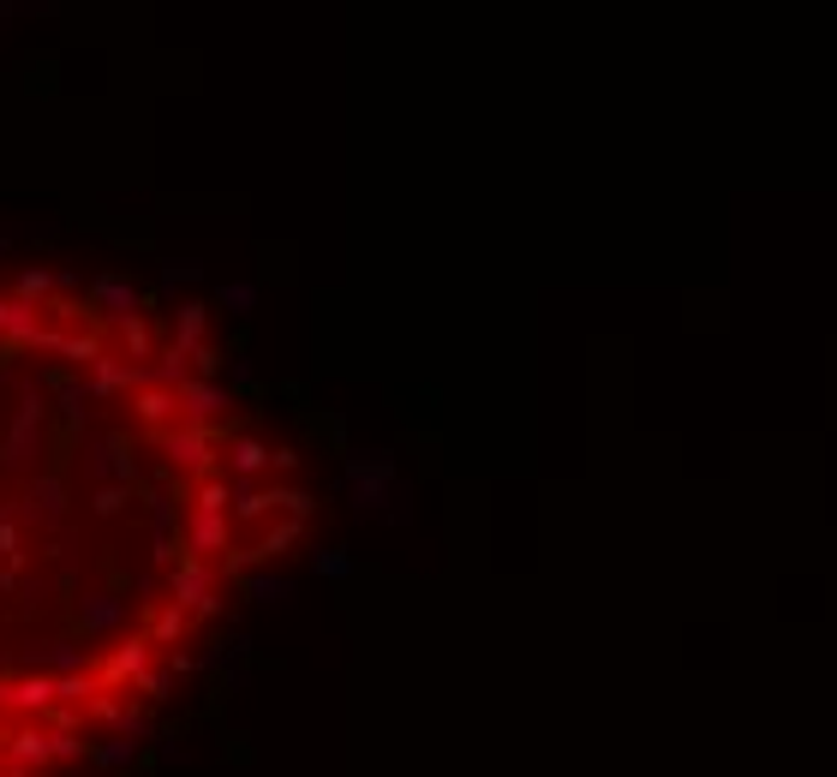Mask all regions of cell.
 I'll return each mask as SVG.
<instances>
[{
    "label": "cell",
    "mask_w": 837,
    "mask_h": 777,
    "mask_svg": "<svg viewBox=\"0 0 837 777\" xmlns=\"http://www.w3.org/2000/svg\"><path fill=\"white\" fill-rule=\"evenodd\" d=\"M251 299H258V293H251V287H222V305H234V311H251Z\"/></svg>",
    "instance_id": "4316f807"
},
{
    "label": "cell",
    "mask_w": 837,
    "mask_h": 777,
    "mask_svg": "<svg viewBox=\"0 0 837 777\" xmlns=\"http://www.w3.org/2000/svg\"><path fill=\"white\" fill-rule=\"evenodd\" d=\"M12 515H19V527H60L67 520V485L55 473L31 479V491H24V503H12Z\"/></svg>",
    "instance_id": "5b68a950"
},
{
    "label": "cell",
    "mask_w": 837,
    "mask_h": 777,
    "mask_svg": "<svg viewBox=\"0 0 837 777\" xmlns=\"http://www.w3.org/2000/svg\"><path fill=\"white\" fill-rule=\"evenodd\" d=\"M55 735V730H48ZM67 760H91V747L79 742V735H55V766H67Z\"/></svg>",
    "instance_id": "484cf974"
},
{
    "label": "cell",
    "mask_w": 837,
    "mask_h": 777,
    "mask_svg": "<svg viewBox=\"0 0 837 777\" xmlns=\"http://www.w3.org/2000/svg\"><path fill=\"white\" fill-rule=\"evenodd\" d=\"M114 329H120V360L126 365H156V329H150L144 323V317H126V323H114Z\"/></svg>",
    "instance_id": "7c38bea8"
},
{
    "label": "cell",
    "mask_w": 837,
    "mask_h": 777,
    "mask_svg": "<svg viewBox=\"0 0 837 777\" xmlns=\"http://www.w3.org/2000/svg\"><path fill=\"white\" fill-rule=\"evenodd\" d=\"M126 496H132L126 485H96V491H91V508L108 520V515H120V508H126Z\"/></svg>",
    "instance_id": "cb8c5ba5"
},
{
    "label": "cell",
    "mask_w": 837,
    "mask_h": 777,
    "mask_svg": "<svg viewBox=\"0 0 837 777\" xmlns=\"http://www.w3.org/2000/svg\"><path fill=\"white\" fill-rule=\"evenodd\" d=\"M0 335H7L12 348H36V341L48 335L43 305H24L19 293H7V299H0Z\"/></svg>",
    "instance_id": "ba28073f"
},
{
    "label": "cell",
    "mask_w": 837,
    "mask_h": 777,
    "mask_svg": "<svg viewBox=\"0 0 837 777\" xmlns=\"http://www.w3.org/2000/svg\"><path fill=\"white\" fill-rule=\"evenodd\" d=\"M60 287H72V275H60V270H19V299H24V305L55 299Z\"/></svg>",
    "instance_id": "9a60e30c"
},
{
    "label": "cell",
    "mask_w": 837,
    "mask_h": 777,
    "mask_svg": "<svg viewBox=\"0 0 837 777\" xmlns=\"http://www.w3.org/2000/svg\"><path fill=\"white\" fill-rule=\"evenodd\" d=\"M174 395H180V419H186V425H227L234 395H227L222 384H210V377H186Z\"/></svg>",
    "instance_id": "8992f818"
},
{
    "label": "cell",
    "mask_w": 837,
    "mask_h": 777,
    "mask_svg": "<svg viewBox=\"0 0 837 777\" xmlns=\"http://www.w3.org/2000/svg\"><path fill=\"white\" fill-rule=\"evenodd\" d=\"M55 766V735L36 730V723H19L7 735V772L12 777H31V772H48Z\"/></svg>",
    "instance_id": "52a82bcc"
},
{
    "label": "cell",
    "mask_w": 837,
    "mask_h": 777,
    "mask_svg": "<svg viewBox=\"0 0 837 777\" xmlns=\"http://www.w3.org/2000/svg\"><path fill=\"white\" fill-rule=\"evenodd\" d=\"M60 353H67L72 365H84V372H91V365L108 353V341L96 335V329H79V335H67V341H60Z\"/></svg>",
    "instance_id": "2e32d148"
},
{
    "label": "cell",
    "mask_w": 837,
    "mask_h": 777,
    "mask_svg": "<svg viewBox=\"0 0 837 777\" xmlns=\"http://www.w3.org/2000/svg\"><path fill=\"white\" fill-rule=\"evenodd\" d=\"M174 341H180L186 353H198L210 341V305L204 299H180V305H174Z\"/></svg>",
    "instance_id": "8fae6325"
},
{
    "label": "cell",
    "mask_w": 837,
    "mask_h": 777,
    "mask_svg": "<svg viewBox=\"0 0 837 777\" xmlns=\"http://www.w3.org/2000/svg\"><path fill=\"white\" fill-rule=\"evenodd\" d=\"M132 425L144 431L150 443L168 437L174 425H186V419H180V395H174V389H156V384H150V389H132Z\"/></svg>",
    "instance_id": "277c9868"
},
{
    "label": "cell",
    "mask_w": 837,
    "mask_h": 777,
    "mask_svg": "<svg viewBox=\"0 0 837 777\" xmlns=\"http://www.w3.org/2000/svg\"><path fill=\"white\" fill-rule=\"evenodd\" d=\"M132 694L138 699H168L174 694V676H168V670H144V676L132 682Z\"/></svg>",
    "instance_id": "7402d4cb"
},
{
    "label": "cell",
    "mask_w": 837,
    "mask_h": 777,
    "mask_svg": "<svg viewBox=\"0 0 837 777\" xmlns=\"http://www.w3.org/2000/svg\"><path fill=\"white\" fill-rule=\"evenodd\" d=\"M91 305L108 317V323H126V317L144 311V293H138L132 282H120V275H96V282H91Z\"/></svg>",
    "instance_id": "9c48e42d"
},
{
    "label": "cell",
    "mask_w": 837,
    "mask_h": 777,
    "mask_svg": "<svg viewBox=\"0 0 837 777\" xmlns=\"http://www.w3.org/2000/svg\"><path fill=\"white\" fill-rule=\"evenodd\" d=\"M7 777H12V772H7Z\"/></svg>",
    "instance_id": "d6a6232c"
},
{
    "label": "cell",
    "mask_w": 837,
    "mask_h": 777,
    "mask_svg": "<svg viewBox=\"0 0 837 777\" xmlns=\"http://www.w3.org/2000/svg\"><path fill=\"white\" fill-rule=\"evenodd\" d=\"M246 592L258 598V604H287V598H294V586L275 580V575H251V580H246Z\"/></svg>",
    "instance_id": "ac0fdd59"
},
{
    "label": "cell",
    "mask_w": 837,
    "mask_h": 777,
    "mask_svg": "<svg viewBox=\"0 0 837 777\" xmlns=\"http://www.w3.org/2000/svg\"><path fill=\"white\" fill-rule=\"evenodd\" d=\"M48 706H60L55 699V676H19V682H7L0 687V711H19V718H31V711H48Z\"/></svg>",
    "instance_id": "30bf717a"
},
{
    "label": "cell",
    "mask_w": 837,
    "mask_h": 777,
    "mask_svg": "<svg viewBox=\"0 0 837 777\" xmlns=\"http://www.w3.org/2000/svg\"><path fill=\"white\" fill-rule=\"evenodd\" d=\"M91 694H103V687H96V670H79V676H55V699H60V706H84Z\"/></svg>",
    "instance_id": "e0dca14e"
},
{
    "label": "cell",
    "mask_w": 837,
    "mask_h": 777,
    "mask_svg": "<svg viewBox=\"0 0 837 777\" xmlns=\"http://www.w3.org/2000/svg\"><path fill=\"white\" fill-rule=\"evenodd\" d=\"M132 754H138V742H126V735H114V742H108V747H96L91 760H96V766H103V772H120V766H126V760H132Z\"/></svg>",
    "instance_id": "44dd1931"
},
{
    "label": "cell",
    "mask_w": 837,
    "mask_h": 777,
    "mask_svg": "<svg viewBox=\"0 0 837 777\" xmlns=\"http://www.w3.org/2000/svg\"><path fill=\"white\" fill-rule=\"evenodd\" d=\"M0 687H7V682H0Z\"/></svg>",
    "instance_id": "1f68e13d"
},
{
    "label": "cell",
    "mask_w": 837,
    "mask_h": 777,
    "mask_svg": "<svg viewBox=\"0 0 837 777\" xmlns=\"http://www.w3.org/2000/svg\"><path fill=\"white\" fill-rule=\"evenodd\" d=\"M43 425H48V401L43 389H24L19 407H12V425L7 437H0V467H12V473H24V467L43 455Z\"/></svg>",
    "instance_id": "6da1fadb"
},
{
    "label": "cell",
    "mask_w": 837,
    "mask_h": 777,
    "mask_svg": "<svg viewBox=\"0 0 837 777\" xmlns=\"http://www.w3.org/2000/svg\"><path fill=\"white\" fill-rule=\"evenodd\" d=\"M120 735H126V742H138V747H144V735H150V711H144V699H132V706H126Z\"/></svg>",
    "instance_id": "603a6c76"
},
{
    "label": "cell",
    "mask_w": 837,
    "mask_h": 777,
    "mask_svg": "<svg viewBox=\"0 0 837 777\" xmlns=\"http://www.w3.org/2000/svg\"><path fill=\"white\" fill-rule=\"evenodd\" d=\"M186 628H192V616H186L180 604H168V610H156L150 616V646H168V652H180V640H186Z\"/></svg>",
    "instance_id": "5bb4252c"
},
{
    "label": "cell",
    "mask_w": 837,
    "mask_h": 777,
    "mask_svg": "<svg viewBox=\"0 0 837 777\" xmlns=\"http://www.w3.org/2000/svg\"><path fill=\"white\" fill-rule=\"evenodd\" d=\"M150 658H156V646H150V634H126L120 646H114V652L103 658V664H96V687H132L138 676H144V670H156L150 664Z\"/></svg>",
    "instance_id": "3957f363"
},
{
    "label": "cell",
    "mask_w": 837,
    "mask_h": 777,
    "mask_svg": "<svg viewBox=\"0 0 837 777\" xmlns=\"http://www.w3.org/2000/svg\"><path fill=\"white\" fill-rule=\"evenodd\" d=\"M0 246H7V234H0Z\"/></svg>",
    "instance_id": "4dcf8cb0"
},
{
    "label": "cell",
    "mask_w": 837,
    "mask_h": 777,
    "mask_svg": "<svg viewBox=\"0 0 837 777\" xmlns=\"http://www.w3.org/2000/svg\"><path fill=\"white\" fill-rule=\"evenodd\" d=\"M162 282H168V287H180V282H198V263H168V270H162Z\"/></svg>",
    "instance_id": "83f0119b"
},
{
    "label": "cell",
    "mask_w": 837,
    "mask_h": 777,
    "mask_svg": "<svg viewBox=\"0 0 837 777\" xmlns=\"http://www.w3.org/2000/svg\"><path fill=\"white\" fill-rule=\"evenodd\" d=\"M0 556H12V563H19V515H12V508H7V515H0Z\"/></svg>",
    "instance_id": "d4e9b609"
},
{
    "label": "cell",
    "mask_w": 837,
    "mask_h": 777,
    "mask_svg": "<svg viewBox=\"0 0 837 777\" xmlns=\"http://www.w3.org/2000/svg\"><path fill=\"white\" fill-rule=\"evenodd\" d=\"M19 586H24L19 580V563H7V568H0V592H19Z\"/></svg>",
    "instance_id": "f1b7e54d"
},
{
    "label": "cell",
    "mask_w": 837,
    "mask_h": 777,
    "mask_svg": "<svg viewBox=\"0 0 837 777\" xmlns=\"http://www.w3.org/2000/svg\"><path fill=\"white\" fill-rule=\"evenodd\" d=\"M7 735H12V730H7V718H0V754H7Z\"/></svg>",
    "instance_id": "f546056e"
},
{
    "label": "cell",
    "mask_w": 837,
    "mask_h": 777,
    "mask_svg": "<svg viewBox=\"0 0 837 777\" xmlns=\"http://www.w3.org/2000/svg\"><path fill=\"white\" fill-rule=\"evenodd\" d=\"M60 419L67 431H84V384H60Z\"/></svg>",
    "instance_id": "d6986e66"
},
{
    "label": "cell",
    "mask_w": 837,
    "mask_h": 777,
    "mask_svg": "<svg viewBox=\"0 0 837 777\" xmlns=\"http://www.w3.org/2000/svg\"><path fill=\"white\" fill-rule=\"evenodd\" d=\"M84 718H91V723H114V730H120L126 706H120V699H108V694H91V699H84Z\"/></svg>",
    "instance_id": "ffe728a7"
},
{
    "label": "cell",
    "mask_w": 837,
    "mask_h": 777,
    "mask_svg": "<svg viewBox=\"0 0 837 777\" xmlns=\"http://www.w3.org/2000/svg\"><path fill=\"white\" fill-rule=\"evenodd\" d=\"M79 622H84L91 634L120 628V622H126V598H120V592H91V598L79 604Z\"/></svg>",
    "instance_id": "4fadbf2b"
},
{
    "label": "cell",
    "mask_w": 837,
    "mask_h": 777,
    "mask_svg": "<svg viewBox=\"0 0 837 777\" xmlns=\"http://www.w3.org/2000/svg\"><path fill=\"white\" fill-rule=\"evenodd\" d=\"M84 479H91V491L96 485H126V491H144V473H138V461H132V437L126 431H108V437H91L84 443Z\"/></svg>",
    "instance_id": "7a4b0ae2"
}]
</instances>
